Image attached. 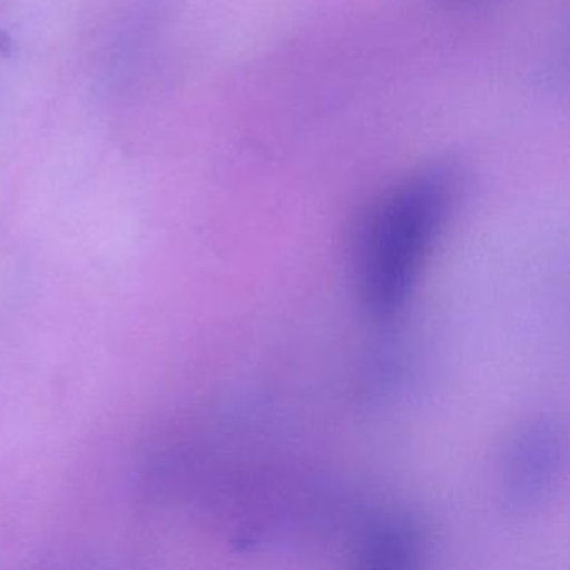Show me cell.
Returning <instances> with one entry per match:
<instances>
[{
    "instance_id": "1",
    "label": "cell",
    "mask_w": 570,
    "mask_h": 570,
    "mask_svg": "<svg viewBox=\"0 0 570 570\" xmlns=\"http://www.w3.org/2000/svg\"><path fill=\"white\" fill-rule=\"evenodd\" d=\"M460 189L459 168L433 163L386 189L363 216L356 268L363 298L376 315H393L405 305Z\"/></svg>"
},
{
    "instance_id": "2",
    "label": "cell",
    "mask_w": 570,
    "mask_h": 570,
    "mask_svg": "<svg viewBox=\"0 0 570 570\" xmlns=\"http://www.w3.org/2000/svg\"><path fill=\"white\" fill-rule=\"evenodd\" d=\"M159 0H129L112 22L102 49L101 85L108 96L135 98L156 75L161 45Z\"/></svg>"
},
{
    "instance_id": "3",
    "label": "cell",
    "mask_w": 570,
    "mask_h": 570,
    "mask_svg": "<svg viewBox=\"0 0 570 570\" xmlns=\"http://www.w3.org/2000/svg\"><path fill=\"white\" fill-rule=\"evenodd\" d=\"M509 492L513 503L533 502L549 487L557 463L559 442L549 426L537 425L527 430L513 443L509 456Z\"/></svg>"
}]
</instances>
